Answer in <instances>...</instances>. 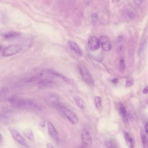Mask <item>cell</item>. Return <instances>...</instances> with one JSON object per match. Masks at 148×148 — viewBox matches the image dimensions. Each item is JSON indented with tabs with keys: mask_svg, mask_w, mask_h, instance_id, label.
<instances>
[{
	"mask_svg": "<svg viewBox=\"0 0 148 148\" xmlns=\"http://www.w3.org/2000/svg\"><path fill=\"white\" fill-rule=\"evenodd\" d=\"M8 101L12 106L15 108H31L38 110L41 108L40 106L30 99L13 97L9 98Z\"/></svg>",
	"mask_w": 148,
	"mask_h": 148,
	"instance_id": "1",
	"label": "cell"
},
{
	"mask_svg": "<svg viewBox=\"0 0 148 148\" xmlns=\"http://www.w3.org/2000/svg\"><path fill=\"white\" fill-rule=\"evenodd\" d=\"M21 49V47L19 45H11L6 48L3 50V55L5 57L11 56L19 52Z\"/></svg>",
	"mask_w": 148,
	"mask_h": 148,
	"instance_id": "2",
	"label": "cell"
},
{
	"mask_svg": "<svg viewBox=\"0 0 148 148\" xmlns=\"http://www.w3.org/2000/svg\"><path fill=\"white\" fill-rule=\"evenodd\" d=\"M81 137L82 144L85 146H90L92 143V138L88 130L85 129H82L81 134Z\"/></svg>",
	"mask_w": 148,
	"mask_h": 148,
	"instance_id": "3",
	"label": "cell"
},
{
	"mask_svg": "<svg viewBox=\"0 0 148 148\" xmlns=\"http://www.w3.org/2000/svg\"><path fill=\"white\" fill-rule=\"evenodd\" d=\"M100 45L105 52H108L112 48V45L109 38L105 35H102L99 38Z\"/></svg>",
	"mask_w": 148,
	"mask_h": 148,
	"instance_id": "4",
	"label": "cell"
},
{
	"mask_svg": "<svg viewBox=\"0 0 148 148\" xmlns=\"http://www.w3.org/2000/svg\"><path fill=\"white\" fill-rule=\"evenodd\" d=\"M9 130L12 137L16 141L22 145H27V143L25 138L19 133L12 128L9 129Z\"/></svg>",
	"mask_w": 148,
	"mask_h": 148,
	"instance_id": "5",
	"label": "cell"
},
{
	"mask_svg": "<svg viewBox=\"0 0 148 148\" xmlns=\"http://www.w3.org/2000/svg\"><path fill=\"white\" fill-rule=\"evenodd\" d=\"M88 44L89 48L93 51L98 49L100 45L99 39L94 36H91L89 38Z\"/></svg>",
	"mask_w": 148,
	"mask_h": 148,
	"instance_id": "6",
	"label": "cell"
},
{
	"mask_svg": "<svg viewBox=\"0 0 148 148\" xmlns=\"http://www.w3.org/2000/svg\"><path fill=\"white\" fill-rule=\"evenodd\" d=\"M60 109L68 119L72 123L76 124L78 123V118L72 112L66 108L62 106Z\"/></svg>",
	"mask_w": 148,
	"mask_h": 148,
	"instance_id": "7",
	"label": "cell"
},
{
	"mask_svg": "<svg viewBox=\"0 0 148 148\" xmlns=\"http://www.w3.org/2000/svg\"><path fill=\"white\" fill-rule=\"evenodd\" d=\"M117 106L118 110L123 118L124 122L128 124L129 121L125 107L121 103L118 104Z\"/></svg>",
	"mask_w": 148,
	"mask_h": 148,
	"instance_id": "8",
	"label": "cell"
},
{
	"mask_svg": "<svg viewBox=\"0 0 148 148\" xmlns=\"http://www.w3.org/2000/svg\"><path fill=\"white\" fill-rule=\"evenodd\" d=\"M55 85L54 82L48 79L42 80L40 81L38 84V86L43 89L53 87Z\"/></svg>",
	"mask_w": 148,
	"mask_h": 148,
	"instance_id": "9",
	"label": "cell"
},
{
	"mask_svg": "<svg viewBox=\"0 0 148 148\" xmlns=\"http://www.w3.org/2000/svg\"><path fill=\"white\" fill-rule=\"evenodd\" d=\"M80 71L84 81L87 84H93V79L90 73L81 68H80Z\"/></svg>",
	"mask_w": 148,
	"mask_h": 148,
	"instance_id": "10",
	"label": "cell"
},
{
	"mask_svg": "<svg viewBox=\"0 0 148 148\" xmlns=\"http://www.w3.org/2000/svg\"><path fill=\"white\" fill-rule=\"evenodd\" d=\"M48 132L51 137L55 141L58 140V136L56 131L53 124L50 122L48 123Z\"/></svg>",
	"mask_w": 148,
	"mask_h": 148,
	"instance_id": "11",
	"label": "cell"
},
{
	"mask_svg": "<svg viewBox=\"0 0 148 148\" xmlns=\"http://www.w3.org/2000/svg\"><path fill=\"white\" fill-rule=\"evenodd\" d=\"M124 137L126 143L130 148H133L134 144L133 139L130 135L128 133L124 134Z\"/></svg>",
	"mask_w": 148,
	"mask_h": 148,
	"instance_id": "12",
	"label": "cell"
},
{
	"mask_svg": "<svg viewBox=\"0 0 148 148\" xmlns=\"http://www.w3.org/2000/svg\"><path fill=\"white\" fill-rule=\"evenodd\" d=\"M74 99L76 104L80 108L83 109L85 108V103L81 98L79 96H76Z\"/></svg>",
	"mask_w": 148,
	"mask_h": 148,
	"instance_id": "13",
	"label": "cell"
},
{
	"mask_svg": "<svg viewBox=\"0 0 148 148\" xmlns=\"http://www.w3.org/2000/svg\"><path fill=\"white\" fill-rule=\"evenodd\" d=\"M23 134L28 139L33 141L35 139L34 136L32 131L30 129H26L24 130Z\"/></svg>",
	"mask_w": 148,
	"mask_h": 148,
	"instance_id": "14",
	"label": "cell"
},
{
	"mask_svg": "<svg viewBox=\"0 0 148 148\" xmlns=\"http://www.w3.org/2000/svg\"><path fill=\"white\" fill-rule=\"evenodd\" d=\"M20 33L15 31H11L5 33L4 37L7 39H11L17 38L20 36Z\"/></svg>",
	"mask_w": 148,
	"mask_h": 148,
	"instance_id": "15",
	"label": "cell"
},
{
	"mask_svg": "<svg viewBox=\"0 0 148 148\" xmlns=\"http://www.w3.org/2000/svg\"><path fill=\"white\" fill-rule=\"evenodd\" d=\"M42 73L41 72L38 73L35 75L26 78L25 80V82L29 83L34 82L40 78L42 76Z\"/></svg>",
	"mask_w": 148,
	"mask_h": 148,
	"instance_id": "16",
	"label": "cell"
},
{
	"mask_svg": "<svg viewBox=\"0 0 148 148\" xmlns=\"http://www.w3.org/2000/svg\"><path fill=\"white\" fill-rule=\"evenodd\" d=\"M69 44L71 48L76 53L81 55L82 54L81 50L77 44L72 41H69Z\"/></svg>",
	"mask_w": 148,
	"mask_h": 148,
	"instance_id": "17",
	"label": "cell"
},
{
	"mask_svg": "<svg viewBox=\"0 0 148 148\" xmlns=\"http://www.w3.org/2000/svg\"><path fill=\"white\" fill-rule=\"evenodd\" d=\"M141 138L144 148H148V138L144 134H141Z\"/></svg>",
	"mask_w": 148,
	"mask_h": 148,
	"instance_id": "18",
	"label": "cell"
},
{
	"mask_svg": "<svg viewBox=\"0 0 148 148\" xmlns=\"http://www.w3.org/2000/svg\"><path fill=\"white\" fill-rule=\"evenodd\" d=\"M58 77L62 78L66 82L70 85L74 86V81H73V80H72L70 78L66 77L60 74V75H59Z\"/></svg>",
	"mask_w": 148,
	"mask_h": 148,
	"instance_id": "19",
	"label": "cell"
},
{
	"mask_svg": "<svg viewBox=\"0 0 148 148\" xmlns=\"http://www.w3.org/2000/svg\"><path fill=\"white\" fill-rule=\"evenodd\" d=\"M102 101L101 98L100 96H96L94 98V102L96 107L98 108L100 106Z\"/></svg>",
	"mask_w": 148,
	"mask_h": 148,
	"instance_id": "20",
	"label": "cell"
},
{
	"mask_svg": "<svg viewBox=\"0 0 148 148\" xmlns=\"http://www.w3.org/2000/svg\"><path fill=\"white\" fill-rule=\"evenodd\" d=\"M119 66L120 69L122 70H124L126 66L125 64V60L123 58L120 59L119 60Z\"/></svg>",
	"mask_w": 148,
	"mask_h": 148,
	"instance_id": "21",
	"label": "cell"
},
{
	"mask_svg": "<svg viewBox=\"0 0 148 148\" xmlns=\"http://www.w3.org/2000/svg\"><path fill=\"white\" fill-rule=\"evenodd\" d=\"M145 40H143L141 43L139 50V53L141 54L143 52L145 44Z\"/></svg>",
	"mask_w": 148,
	"mask_h": 148,
	"instance_id": "22",
	"label": "cell"
},
{
	"mask_svg": "<svg viewBox=\"0 0 148 148\" xmlns=\"http://www.w3.org/2000/svg\"><path fill=\"white\" fill-rule=\"evenodd\" d=\"M133 84V80L132 78H128L126 82V86L127 87H129L131 86Z\"/></svg>",
	"mask_w": 148,
	"mask_h": 148,
	"instance_id": "23",
	"label": "cell"
},
{
	"mask_svg": "<svg viewBox=\"0 0 148 148\" xmlns=\"http://www.w3.org/2000/svg\"><path fill=\"white\" fill-rule=\"evenodd\" d=\"M128 17L132 20L134 19L135 17V13L132 11H129L128 13Z\"/></svg>",
	"mask_w": 148,
	"mask_h": 148,
	"instance_id": "24",
	"label": "cell"
},
{
	"mask_svg": "<svg viewBox=\"0 0 148 148\" xmlns=\"http://www.w3.org/2000/svg\"><path fill=\"white\" fill-rule=\"evenodd\" d=\"M106 146L107 148H117L113 143L111 142L107 143Z\"/></svg>",
	"mask_w": 148,
	"mask_h": 148,
	"instance_id": "25",
	"label": "cell"
},
{
	"mask_svg": "<svg viewBox=\"0 0 148 148\" xmlns=\"http://www.w3.org/2000/svg\"><path fill=\"white\" fill-rule=\"evenodd\" d=\"M92 18L93 20L95 22H96L98 20V14L95 13L92 15Z\"/></svg>",
	"mask_w": 148,
	"mask_h": 148,
	"instance_id": "26",
	"label": "cell"
},
{
	"mask_svg": "<svg viewBox=\"0 0 148 148\" xmlns=\"http://www.w3.org/2000/svg\"><path fill=\"white\" fill-rule=\"evenodd\" d=\"M135 4L137 5H141L143 2V1H134Z\"/></svg>",
	"mask_w": 148,
	"mask_h": 148,
	"instance_id": "27",
	"label": "cell"
},
{
	"mask_svg": "<svg viewBox=\"0 0 148 148\" xmlns=\"http://www.w3.org/2000/svg\"><path fill=\"white\" fill-rule=\"evenodd\" d=\"M123 39V37L121 36H118L117 38V41L118 42H121Z\"/></svg>",
	"mask_w": 148,
	"mask_h": 148,
	"instance_id": "28",
	"label": "cell"
},
{
	"mask_svg": "<svg viewBox=\"0 0 148 148\" xmlns=\"http://www.w3.org/2000/svg\"><path fill=\"white\" fill-rule=\"evenodd\" d=\"M112 82L113 84H117L118 82V79L116 78H114L112 80Z\"/></svg>",
	"mask_w": 148,
	"mask_h": 148,
	"instance_id": "29",
	"label": "cell"
},
{
	"mask_svg": "<svg viewBox=\"0 0 148 148\" xmlns=\"http://www.w3.org/2000/svg\"><path fill=\"white\" fill-rule=\"evenodd\" d=\"M144 94H147L148 92V87L146 86L144 88L143 92Z\"/></svg>",
	"mask_w": 148,
	"mask_h": 148,
	"instance_id": "30",
	"label": "cell"
},
{
	"mask_svg": "<svg viewBox=\"0 0 148 148\" xmlns=\"http://www.w3.org/2000/svg\"><path fill=\"white\" fill-rule=\"evenodd\" d=\"M145 132L148 134V123L145 125Z\"/></svg>",
	"mask_w": 148,
	"mask_h": 148,
	"instance_id": "31",
	"label": "cell"
},
{
	"mask_svg": "<svg viewBox=\"0 0 148 148\" xmlns=\"http://www.w3.org/2000/svg\"><path fill=\"white\" fill-rule=\"evenodd\" d=\"M47 148H54V147L51 144L48 143L47 145Z\"/></svg>",
	"mask_w": 148,
	"mask_h": 148,
	"instance_id": "32",
	"label": "cell"
},
{
	"mask_svg": "<svg viewBox=\"0 0 148 148\" xmlns=\"http://www.w3.org/2000/svg\"><path fill=\"white\" fill-rule=\"evenodd\" d=\"M120 49L121 51H122L123 49V47L122 46H121Z\"/></svg>",
	"mask_w": 148,
	"mask_h": 148,
	"instance_id": "33",
	"label": "cell"
}]
</instances>
